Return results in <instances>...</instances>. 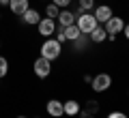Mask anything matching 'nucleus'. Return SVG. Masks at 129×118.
Wrapping results in <instances>:
<instances>
[{
  "label": "nucleus",
  "instance_id": "obj_1",
  "mask_svg": "<svg viewBox=\"0 0 129 118\" xmlns=\"http://www.w3.org/2000/svg\"><path fill=\"white\" fill-rule=\"evenodd\" d=\"M60 52H62V45H60L56 39H52V36H50V39H45V41L41 43V56H43L45 60H50V62L58 58Z\"/></svg>",
  "mask_w": 129,
  "mask_h": 118
},
{
  "label": "nucleus",
  "instance_id": "obj_2",
  "mask_svg": "<svg viewBox=\"0 0 129 118\" xmlns=\"http://www.w3.org/2000/svg\"><path fill=\"white\" fill-rule=\"evenodd\" d=\"M75 26L80 28L82 34H90L99 24H97V19H95V15H92V13H80L78 19H75Z\"/></svg>",
  "mask_w": 129,
  "mask_h": 118
},
{
  "label": "nucleus",
  "instance_id": "obj_3",
  "mask_svg": "<svg viewBox=\"0 0 129 118\" xmlns=\"http://www.w3.org/2000/svg\"><path fill=\"white\" fill-rule=\"evenodd\" d=\"M110 86H112V75L110 73H97L90 80V88L95 92H106Z\"/></svg>",
  "mask_w": 129,
  "mask_h": 118
},
{
  "label": "nucleus",
  "instance_id": "obj_4",
  "mask_svg": "<svg viewBox=\"0 0 129 118\" xmlns=\"http://www.w3.org/2000/svg\"><path fill=\"white\" fill-rule=\"evenodd\" d=\"M32 71H35V75H37L39 80H45V77L52 73V62L45 60L43 56H39V58L35 60V64H32Z\"/></svg>",
  "mask_w": 129,
  "mask_h": 118
},
{
  "label": "nucleus",
  "instance_id": "obj_5",
  "mask_svg": "<svg viewBox=\"0 0 129 118\" xmlns=\"http://www.w3.org/2000/svg\"><path fill=\"white\" fill-rule=\"evenodd\" d=\"M103 28H106L108 34H120L123 28H125V19H123V17H114V15H112V17L103 24Z\"/></svg>",
  "mask_w": 129,
  "mask_h": 118
},
{
  "label": "nucleus",
  "instance_id": "obj_6",
  "mask_svg": "<svg viewBox=\"0 0 129 118\" xmlns=\"http://www.w3.org/2000/svg\"><path fill=\"white\" fill-rule=\"evenodd\" d=\"M37 26H39V34L45 36V39H50V36L56 32V19H52V17H43L41 22L37 24Z\"/></svg>",
  "mask_w": 129,
  "mask_h": 118
},
{
  "label": "nucleus",
  "instance_id": "obj_7",
  "mask_svg": "<svg viewBox=\"0 0 129 118\" xmlns=\"http://www.w3.org/2000/svg\"><path fill=\"white\" fill-rule=\"evenodd\" d=\"M92 15H95L97 24H101V26H103V24H106L108 19L114 15V11H112L108 5H99V7H95V9H92Z\"/></svg>",
  "mask_w": 129,
  "mask_h": 118
},
{
  "label": "nucleus",
  "instance_id": "obj_8",
  "mask_svg": "<svg viewBox=\"0 0 129 118\" xmlns=\"http://www.w3.org/2000/svg\"><path fill=\"white\" fill-rule=\"evenodd\" d=\"M9 9H11V13H13V15L22 17V15L30 9V0H11V2H9Z\"/></svg>",
  "mask_w": 129,
  "mask_h": 118
},
{
  "label": "nucleus",
  "instance_id": "obj_9",
  "mask_svg": "<svg viewBox=\"0 0 129 118\" xmlns=\"http://www.w3.org/2000/svg\"><path fill=\"white\" fill-rule=\"evenodd\" d=\"M45 109H47V114H50L52 118H60V116H64L62 101H58V99H50V101H47V105H45Z\"/></svg>",
  "mask_w": 129,
  "mask_h": 118
},
{
  "label": "nucleus",
  "instance_id": "obj_10",
  "mask_svg": "<svg viewBox=\"0 0 129 118\" xmlns=\"http://www.w3.org/2000/svg\"><path fill=\"white\" fill-rule=\"evenodd\" d=\"M75 13L73 11H69V9H60V13H58V17H56V22H58V26H71V24H75Z\"/></svg>",
  "mask_w": 129,
  "mask_h": 118
},
{
  "label": "nucleus",
  "instance_id": "obj_11",
  "mask_svg": "<svg viewBox=\"0 0 129 118\" xmlns=\"http://www.w3.org/2000/svg\"><path fill=\"white\" fill-rule=\"evenodd\" d=\"M62 109H64V116H78L82 112V105L78 103L75 99H69V101H62Z\"/></svg>",
  "mask_w": 129,
  "mask_h": 118
},
{
  "label": "nucleus",
  "instance_id": "obj_12",
  "mask_svg": "<svg viewBox=\"0 0 129 118\" xmlns=\"http://www.w3.org/2000/svg\"><path fill=\"white\" fill-rule=\"evenodd\" d=\"M88 39H90L92 43H103L108 39V32H106V28L101 26V24H99V26L95 28V30L90 32V34H88Z\"/></svg>",
  "mask_w": 129,
  "mask_h": 118
},
{
  "label": "nucleus",
  "instance_id": "obj_13",
  "mask_svg": "<svg viewBox=\"0 0 129 118\" xmlns=\"http://www.w3.org/2000/svg\"><path fill=\"white\" fill-rule=\"evenodd\" d=\"M22 22L24 24H28V26H37L41 19H39V11H35V9H28L26 13L22 15Z\"/></svg>",
  "mask_w": 129,
  "mask_h": 118
},
{
  "label": "nucleus",
  "instance_id": "obj_14",
  "mask_svg": "<svg viewBox=\"0 0 129 118\" xmlns=\"http://www.w3.org/2000/svg\"><path fill=\"white\" fill-rule=\"evenodd\" d=\"M80 34H82V32H80V28L75 26V24H71V26H64V36H67V41L73 43L75 39H80Z\"/></svg>",
  "mask_w": 129,
  "mask_h": 118
},
{
  "label": "nucleus",
  "instance_id": "obj_15",
  "mask_svg": "<svg viewBox=\"0 0 129 118\" xmlns=\"http://www.w3.org/2000/svg\"><path fill=\"white\" fill-rule=\"evenodd\" d=\"M88 43H90L88 34H80V39H75V41H73V47H75V52H84Z\"/></svg>",
  "mask_w": 129,
  "mask_h": 118
},
{
  "label": "nucleus",
  "instance_id": "obj_16",
  "mask_svg": "<svg viewBox=\"0 0 129 118\" xmlns=\"http://www.w3.org/2000/svg\"><path fill=\"white\" fill-rule=\"evenodd\" d=\"M95 0H78V9L84 11V13H90L92 9H95Z\"/></svg>",
  "mask_w": 129,
  "mask_h": 118
},
{
  "label": "nucleus",
  "instance_id": "obj_17",
  "mask_svg": "<svg viewBox=\"0 0 129 118\" xmlns=\"http://www.w3.org/2000/svg\"><path fill=\"white\" fill-rule=\"evenodd\" d=\"M99 107H101V105H99V101L90 99V101L86 103V107H84V112H88V114H92V116H95V114L99 112Z\"/></svg>",
  "mask_w": 129,
  "mask_h": 118
},
{
  "label": "nucleus",
  "instance_id": "obj_18",
  "mask_svg": "<svg viewBox=\"0 0 129 118\" xmlns=\"http://www.w3.org/2000/svg\"><path fill=\"white\" fill-rule=\"evenodd\" d=\"M58 13H60V9H58V7L54 5V2H50V5L45 7V15H47V17L56 19V17H58Z\"/></svg>",
  "mask_w": 129,
  "mask_h": 118
},
{
  "label": "nucleus",
  "instance_id": "obj_19",
  "mask_svg": "<svg viewBox=\"0 0 129 118\" xmlns=\"http://www.w3.org/2000/svg\"><path fill=\"white\" fill-rule=\"evenodd\" d=\"M9 73V60L5 58V56H0V80Z\"/></svg>",
  "mask_w": 129,
  "mask_h": 118
},
{
  "label": "nucleus",
  "instance_id": "obj_20",
  "mask_svg": "<svg viewBox=\"0 0 129 118\" xmlns=\"http://www.w3.org/2000/svg\"><path fill=\"white\" fill-rule=\"evenodd\" d=\"M56 41L62 45V43H67V36H64V28L58 26V30H56Z\"/></svg>",
  "mask_w": 129,
  "mask_h": 118
},
{
  "label": "nucleus",
  "instance_id": "obj_21",
  "mask_svg": "<svg viewBox=\"0 0 129 118\" xmlns=\"http://www.w3.org/2000/svg\"><path fill=\"white\" fill-rule=\"evenodd\" d=\"M52 2H54L58 9H69V5L73 2V0H52Z\"/></svg>",
  "mask_w": 129,
  "mask_h": 118
},
{
  "label": "nucleus",
  "instance_id": "obj_22",
  "mask_svg": "<svg viewBox=\"0 0 129 118\" xmlns=\"http://www.w3.org/2000/svg\"><path fill=\"white\" fill-rule=\"evenodd\" d=\"M108 118H129V116L125 112H110V114H108Z\"/></svg>",
  "mask_w": 129,
  "mask_h": 118
},
{
  "label": "nucleus",
  "instance_id": "obj_23",
  "mask_svg": "<svg viewBox=\"0 0 129 118\" xmlns=\"http://www.w3.org/2000/svg\"><path fill=\"white\" fill-rule=\"evenodd\" d=\"M78 118H95V116H92V114H88V112H84V109H82V112L78 114Z\"/></svg>",
  "mask_w": 129,
  "mask_h": 118
},
{
  "label": "nucleus",
  "instance_id": "obj_24",
  "mask_svg": "<svg viewBox=\"0 0 129 118\" xmlns=\"http://www.w3.org/2000/svg\"><path fill=\"white\" fill-rule=\"evenodd\" d=\"M123 32H125V36H127V41H129V24H125V28H123Z\"/></svg>",
  "mask_w": 129,
  "mask_h": 118
},
{
  "label": "nucleus",
  "instance_id": "obj_25",
  "mask_svg": "<svg viewBox=\"0 0 129 118\" xmlns=\"http://www.w3.org/2000/svg\"><path fill=\"white\" fill-rule=\"evenodd\" d=\"M9 2L11 0H0V7H9Z\"/></svg>",
  "mask_w": 129,
  "mask_h": 118
},
{
  "label": "nucleus",
  "instance_id": "obj_26",
  "mask_svg": "<svg viewBox=\"0 0 129 118\" xmlns=\"http://www.w3.org/2000/svg\"><path fill=\"white\" fill-rule=\"evenodd\" d=\"M17 118H26V116H17Z\"/></svg>",
  "mask_w": 129,
  "mask_h": 118
},
{
  "label": "nucleus",
  "instance_id": "obj_27",
  "mask_svg": "<svg viewBox=\"0 0 129 118\" xmlns=\"http://www.w3.org/2000/svg\"><path fill=\"white\" fill-rule=\"evenodd\" d=\"M0 17H2V13H0Z\"/></svg>",
  "mask_w": 129,
  "mask_h": 118
},
{
  "label": "nucleus",
  "instance_id": "obj_28",
  "mask_svg": "<svg viewBox=\"0 0 129 118\" xmlns=\"http://www.w3.org/2000/svg\"><path fill=\"white\" fill-rule=\"evenodd\" d=\"M0 45H2V41H0Z\"/></svg>",
  "mask_w": 129,
  "mask_h": 118
},
{
  "label": "nucleus",
  "instance_id": "obj_29",
  "mask_svg": "<svg viewBox=\"0 0 129 118\" xmlns=\"http://www.w3.org/2000/svg\"><path fill=\"white\" fill-rule=\"evenodd\" d=\"M37 118H41V116H37Z\"/></svg>",
  "mask_w": 129,
  "mask_h": 118
},
{
  "label": "nucleus",
  "instance_id": "obj_30",
  "mask_svg": "<svg viewBox=\"0 0 129 118\" xmlns=\"http://www.w3.org/2000/svg\"><path fill=\"white\" fill-rule=\"evenodd\" d=\"M127 95H129V92H127Z\"/></svg>",
  "mask_w": 129,
  "mask_h": 118
}]
</instances>
